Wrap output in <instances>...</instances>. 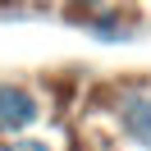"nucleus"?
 <instances>
[{
	"label": "nucleus",
	"mask_w": 151,
	"mask_h": 151,
	"mask_svg": "<svg viewBox=\"0 0 151 151\" xmlns=\"http://www.w3.org/2000/svg\"><path fill=\"white\" fill-rule=\"evenodd\" d=\"M69 9H78V14H96V9H114V5H124V0H64Z\"/></svg>",
	"instance_id": "39448f33"
},
{
	"label": "nucleus",
	"mask_w": 151,
	"mask_h": 151,
	"mask_svg": "<svg viewBox=\"0 0 151 151\" xmlns=\"http://www.w3.org/2000/svg\"><path fill=\"white\" fill-rule=\"evenodd\" d=\"M41 119V96L28 83H0V133H23Z\"/></svg>",
	"instance_id": "f03ea898"
},
{
	"label": "nucleus",
	"mask_w": 151,
	"mask_h": 151,
	"mask_svg": "<svg viewBox=\"0 0 151 151\" xmlns=\"http://www.w3.org/2000/svg\"><path fill=\"white\" fill-rule=\"evenodd\" d=\"M83 28L92 32L96 41H128L133 37V14L124 5L114 9H96V14H83Z\"/></svg>",
	"instance_id": "7ed1b4c3"
},
{
	"label": "nucleus",
	"mask_w": 151,
	"mask_h": 151,
	"mask_svg": "<svg viewBox=\"0 0 151 151\" xmlns=\"http://www.w3.org/2000/svg\"><path fill=\"white\" fill-rule=\"evenodd\" d=\"M0 151H55V142H46V137H9V142H0Z\"/></svg>",
	"instance_id": "20e7f679"
},
{
	"label": "nucleus",
	"mask_w": 151,
	"mask_h": 151,
	"mask_svg": "<svg viewBox=\"0 0 151 151\" xmlns=\"http://www.w3.org/2000/svg\"><path fill=\"white\" fill-rule=\"evenodd\" d=\"M105 114L133 151H151V83H119L105 101Z\"/></svg>",
	"instance_id": "f257e3e1"
}]
</instances>
